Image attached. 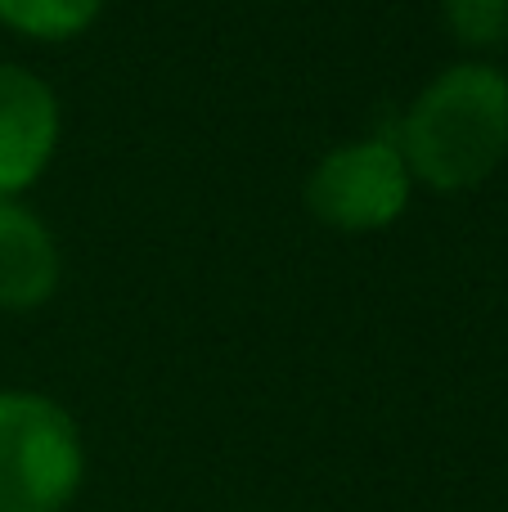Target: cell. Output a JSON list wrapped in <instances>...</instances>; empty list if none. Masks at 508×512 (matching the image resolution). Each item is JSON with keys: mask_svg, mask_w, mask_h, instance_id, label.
<instances>
[{"mask_svg": "<svg viewBox=\"0 0 508 512\" xmlns=\"http://www.w3.org/2000/svg\"><path fill=\"white\" fill-rule=\"evenodd\" d=\"M59 149V99L36 72L0 63V203L45 176Z\"/></svg>", "mask_w": 508, "mask_h": 512, "instance_id": "cell-4", "label": "cell"}, {"mask_svg": "<svg viewBox=\"0 0 508 512\" xmlns=\"http://www.w3.org/2000/svg\"><path fill=\"white\" fill-rule=\"evenodd\" d=\"M396 149L428 189L482 185L508 153V77L491 63L446 68L410 104Z\"/></svg>", "mask_w": 508, "mask_h": 512, "instance_id": "cell-1", "label": "cell"}, {"mask_svg": "<svg viewBox=\"0 0 508 512\" xmlns=\"http://www.w3.org/2000/svg\"><path fill=\"white\" fill-rule=\"evenodd\" d=\"M59 288V243L23 203H0V310H36Z\"/></svg>", "mask_w": 508, "mask_h": 512, "instance_id": "cell-5", "label": "cell"}, {"mask_svg": "<svg viewBox=\"0 0 508 512\" xmlns=\"http://www.w3.org/2000/svg\"><path fill=\"white\" fill-rule=\"evenodd\" d=\"M441 18L468 50H491L508 41V0H441Z\"/></svg>", "mask_w": 508, "mask_h": 512, "instance_id": "cell-7", "label": "cell"}, {"mask_svg": "<svg viewBox=\"0 0 508 512\" xmlns=\"http://www.w3.org/2000/svg\"><path fill=\"white\" fill-rule=\"evenodd\" d=\"M86 477L81 427L36 391H0V512H63Z\"/></svg>", "mask_w": 508, "mask_h": 512, "instance_id": "cell-2", "label": "cell"}, {"mask_svg": "<svg viewBox=\"0 0 508 512\" xmlns=\"http://www.w3.org/2000/svg\"><path fill=\"white\" fill-rule=\"evenodd\" d=\"M104 0H0V23L32 41H72L99 18Z\"/></svg>", "mask_w": 508, "mask_h": 512, "instance_id": "cell-6", "label": "cell"}, {"mask_svg": "<svg viewBox=\"0 0 508 512\" xmlns=\"http://www.w3.org/2000/svg\"><path fill=\"white\" fill-rule=\"evenodd\" d=\"M410 189L414 176L396 140H356L320 158V167L306 180V207L315 221L333 230L369 234L401 221Z\"/></svg>", "mask_w": 508, "mask_h": 512, "instance_id": "cell-3", "label": "cell"}]
</instances>
